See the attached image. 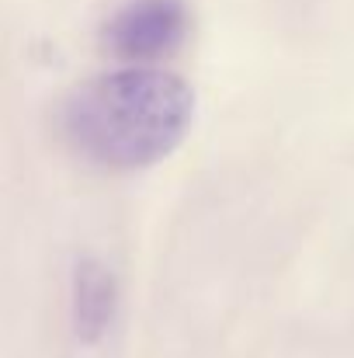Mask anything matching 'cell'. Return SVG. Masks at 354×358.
Masks as SVG:
<instances>
[{
  "label": "cell",
  "instance_id": "cell-3",
  "mask_svg": "<svg viewBox=\"0 0 354 358\" xmlns=\"http://www.w3.org/2000/svg\"><path fill=\"white\" fill-rule=\"evenodd\" d=\"M115 275L98 261L84 257L73 271V327L84 345H98L115 320Z\"/></svg>",
  "mask_w": 354,
  "mask_h": 358
},
{
  "label": "cell",
  "instance_id": "cell-1",
  "mask_svg": "<svg viewBox=\"0 0 354 358\" xmlns=\"http://www.w3.org/2000/svg\"><path fill=\"white\" fill-rule=\"evenodd\" d=\"M195 122V91L156 66H128L80 84L63 101V136L91 164L142 171L167 160Z\"/></svg>",
  "mask_w": 354,
  "mask_h": 358
},
{
  "label": "cell",
  "instance_id": "cell-2",
  "mask_svg": "<svg viewBox=\"0 0 354 358\" xmlns=\"http://www.w3.org/2000/svg\"><path fill=\"white\" fill-rule=\"evenodd\" d=\"M184 0H128L105 28V42L118 59L146 66L181 49L188 35Z\"/></svg>",
  "mask_w": 354,
  "mask_h": 358
}]
</instances>
